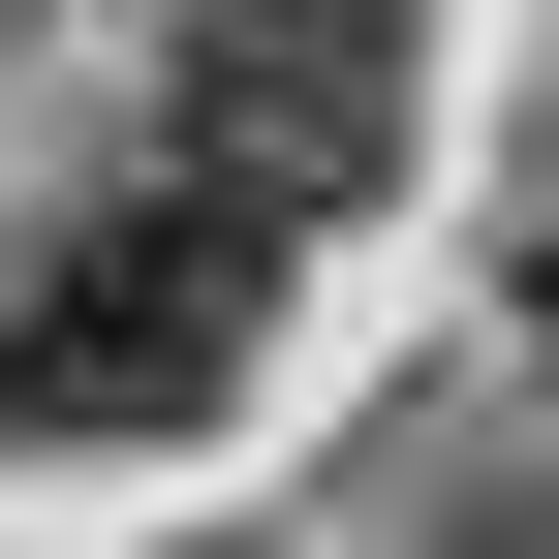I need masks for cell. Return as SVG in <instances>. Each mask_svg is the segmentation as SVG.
I'll use <instances>...</instances> for the list:
<instances>
[{"instance_id":"obj_2","label":"cell","mask_w":559,"mask_h":559,"mask_svg":"<svg viewBox=\"0 0 559 559\" xmlns=\"http://www.w3.org/2000/svg\"><path fill=\"white\" fill-rule=\"evenodd\" d=\"M404 94H436V32L404 0H187V62H156V156L218 187V218H373L404 187Z\"/></svg>"},{"instance_id":"obj_3","label":"cell","mask_w":559,"mask_h":559,"mask_svg":"<svg viewBox=\"0 0 559 559\" xmlns=\"http://www.w3.org/2000/svg\"><path fill=\"white\" fill-rule=\"evenodd\" d=\"M436 559H559V498H466V528H436Z\"/></svg>"},{"instance_id":"obj_4","label":"cell","mask_w":559,"mask_h":559,"mask_svg":"<svg viewBox=\"0 0 559 559\" xmlns=\"http://www.w3.org/2000/svg\"><path fill=\"white\" fill-rule=\"evenodd\" d=\"M528 342H559V249H528Z\"/></svg>"},{"instance_id":"obj_1","label":"cell","mask_w":559,"mask_h":559,"mask_svg":"<svg viewBox=\"0 0 559 559\" xmlns=\"http://www.w3.org/2000/svg\"><path fill=\"white\" fill-rule=\"evenodd\" d=\"M249 311H280V218H218L187 156L62 187V218L0 249V436H187V404L249 373Z\"/></svg>"}]
</instances>
